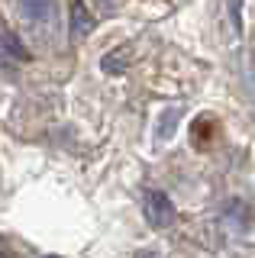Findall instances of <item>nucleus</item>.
Listing matches in <instances>:
<instances>
[{
  "label": "nucleus",
  "instance_id": "7ed1b4c3",
  "mask_svg": "<svg viewBox=\"0 0 255 258\" xmlns=\"http://www.w3.org/2000/svg\"><path fill=\"white\" fill-rule=\"evenodd\" d=\"M94 29V16H91V10L78 0L75 7H71V36H87V32Z\"/></svg>",
  "mask_w": 255,
  "mask_h": 258
},
{
  "label": "nucleus",
  "instance_id": "f03ea898",
  "mask_svg": "<svg viewBox=\"0 0 255 258\" xmlns=\"http://www.w3.org/2000/svg\"><path fill=\"white\" fill-rule=\"evenodd\" d=\"M17 7L23 20L33 23V26H49L58 16V0H17Z\"/></svg>",
  "mask_w": 255,
  "mask_h": 258
},
{
  "label": "nucleus",
  "instance_id": "20e7f679",
  "mask_svg": "<svg viewBox=\"0 0 255 258\" xmlns=\"http://www.w3.org/2000/svg\"><path fill=\"white\" fill-rule=\"evenodd\" d=\"M0 48H4V52L10 55V58H17V61H26V58H29L26 45H23L20 39L10 32V29H0Z\"/></svg>",
  "mask_w": 255,
  "mask_h": 258
},
{
  "label": "nucleus",
  "instance_id": "39448f33",
  "mask_svg": "<svg viewBox=\"0 0 255 258\" xmlns=\"http://www.w3.org/2000/svg\"><path fill=\"white\" fill-rule=\"evenodd\" d=\"M136 258H158V255H155V252H149V248H146V252H139Z\"/></svg>",
  "mask_w": 255,
  "mask_h": 258
},
{
  "label": "nucleus",
  "instance_id": "423d86ee",
  "mask_svg": "<svg viewBox=\"0 0 255 258\" xmlns=\"http://www.w3.org/2000/svg\"><path fill=\"white\" fill-rule=\"evenodd\" d=\"M0 258H10V252H7V245H0Z\"/></svg>",
  "mask_w": 255,
  "mask_h": 258
},
{
  "label": "nucleus",
  "instance_id": "0eeeda50",
  "mask_svg": "<svg viewBox=\"0 0 255 258\" xmlns=\"http://www.w3.org/2000/svg\"><path fill=\"white\" fill-rule=\"evenodd\" d=\"M45 258H58V255H45Z\"/></svg>",
  "mask_w": 255,
  "mask_h": 258
},
{
  "label": "nucleus",
  "instance_id": "f257e3e1",
  "mask_svg": "<svg viewBox=\"0 0 255 258\" xmlns=\"http://www.w3.org/2000/svg\"><path fill=\"white\" fill-rule=\"evenodd\" d=\"M142 213H146L149 226H155V229H168V226H174V220H178V210H174V204L162 190H146V197H142Z\"/></svg>",
  "mask_w": 255,
  "mask_h": 258
}]
</instances>
